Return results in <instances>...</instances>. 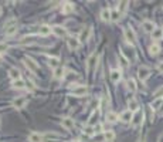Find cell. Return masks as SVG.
Wrapping results in <instances>:
<instances>
[{
	"label": "cell",
	"instance_id": "6da1fadb",
	"mask_svg": "<svg viewBox=\"0 0 163 142\" xmlns=\"http://www.w3.org/2000/svg\"><path fill=\"white\" fill-rule=\"evenodd\" d=\"M123 37H125V40L128 41L129 44H135L136 43V33L133 31L132 27H125L123 28Z\"/></svg>",
	"mask_w": 163,
	"mask_h": 142
},
{
	"label": "cell",
	"instance_id": "7a4b0ae2",
	"mask_svg": "<svg viewBox=\"0 0 163 142\" xmlns=\"http://www.w3.org/2000/svg\"><path fill=\"white\" fill-rule=\"evenodd\" d=\"M96 63H98V54H96V53H92V54L86 58V71L91 73V71L95 70Z\"/></svg>",
	"mask_w": 163,
	"mask_h": 142
},
{
	"label": "cell",
	"instance_id": "3957f363",
	"mask_svg": "<svg viewBox=\"0 0 163 142\" xmlns=\"http://www.w3.org/2000/svg\"><path fill=\"white\" fill-rule=\"evenodd\" d=\"M24 65L27 67V70L33 71V73H38V70H40V65L37 64V63L34 61L33 58H30V57H24Z\"/></svg>",
	"mask_w": 163,
	"mask_h": 142
},
{
	"label": "cell",
	"instance_id": "277c9868",
	"mask_svg": "<svg viewBox=\"0 0 163 142\" xmlns=\"http://www.w3.org/2000/svg\"><path fill=\"white\" fill-rule=\"evenodd\" d=\"M138 77L141 81H146L149 77H151V68L146 67V65H142L138 70Z\"/></svg>",
	"mask_w": 163,
	"mask_h": 142
},
{
	"label": "cell",
	"instance_id": "5b68a950",
	"mask_svg": "<svg viewBox=\"0 0 163 142\" xmlns=\"http://www.w3.org/2000/svg\"><path fill=\"white\" fill-rule=\"evenodd\" d=\"M143 112L142 111H138V112H135L133 114V118H132V121H131V125H132L133 128H138L139 125H142V122H143Z\"/></svg>",
	"mask_w": 163,
	"mask_h": 142
},
{
	"label": "cell",
	"instance_id": "8992f818",
	"mask_svg": "<svg viewBox=\"0 0 163 142\" xmlns=\"http://www.w3.org/2000/svg\"><path fill=\"white\" fill-rule=\"evenodd\" d=\"M91 34H92V27H91V26H86V27H84L82 30H81L80 36H78V40H80V41H86V40H89Z\"/></svg>",
	"mask_w": 163,
	"mask_h": 142
},
{
	"label": "cell",
	"instance_id": "52a82bcc",
	"mask_svg": "<svg viewBox=\"0 0 163 142\" xmlns=\"http://www.w3.org/2000/svg\"><path fill=\"white\" fill-rule=\"evenodd\" d=\"M71 93L75 97H82L88 93V88H86V85H74L71 88Z\"/></svg>",
	"mask_w": 163,
	"mask_h": 142
},
{
	"label": "cell",
	"instance_id": "ba28073f",
	"mask_svg": "<svg viewBox=\"0 0 163 142\" xmlns=\"http://www.w3.org/2000/svg\"><path fill=\"white\" fill-rule=\"evenodd\" d=\"M27 102H28V99L26 98V97H17V98L13 101V108L22 109V108H24L26 105H27Z\"/></svg>",
	"mask_w": 163,
	"mask_h": 142
},
{
	"label": "cell",
	"instance_id": "9c48e42d",
	"mask_svg": "<svg viewBox=\"0 0 163 142\" xmlns=\"http://www.w3.org/2000/svg\"><path fill=\"white\" fill-rule=\"evenodd\" d=\"M67 46H68V48H70L71 51H75V50L80 48L81 41L78 40V37H70L67 40Z\"/></svg>",
	"mask_w": 163,
	"mask_h": 142
},
{
	"label": "cell",
	"instance_id": "30bf717a",
	"mask_svg": "<svg viewBox=\"0 0 163 142\" xmlns=\"http://www.w3.org/2000/svg\"><path fill=\"white\" fill-rule=\"evenodd\" d=\"M51 33H54L57 37H65L67 36V28L62 27V26H52Z\"/></svg>",
	"mask_w": 163,
	"mask_h": 142
},
{
	"label": "cell",
	"instance_id": "8fae6325",
	"mask_svg": "<svg viewBox=\"0 0 163 142\" xmlns=\"http://www.w3.org/2000/svg\"><path fill=\"white\" fill-rule=\"evenodd\" d=\"M74 125H75V122H74V119L72 118H70V117H65V118H62L61 119V127L62 128H65V129H72L74 128Z\"/></svg>",
	"mask_w": 163,
	"mask_h": 142
},
{
	"label": "cell",
	"instance_id": "7c38bea8",
	"mask_svg": "<svg viewBox=\"0 0 163 142\" xmlns=\"http://www.w3.org/2000/svg\"><path fill=\"white\" fill-rule=\"evenodd\" d=\"M109 77H111V81H112V83L116 84V83H119L121 78H122V73H121L119 68H115V70H112V71H111Z\"/></svg>",
	"mask_w": 163,
	"mask_h": 142
},
{
	"label": "cell",
	"instance_id": "4fadbf2b",
	"mask_svg": "<svg viewBox=\"0 0 163 142\" xmlns=\"http://www.w3.org/2000/svg\"><path fill=\"white\" fill-rule=\"evenodd\" d=\"M142 28H143L146 33H153L156 26H155V23L151 22V20H143V22H142Z\"/></svg>",
	"mask_w": 163,
	"mask_h": 142
},
{
	"label": "cell",
	"instance_id": "5bb4252c",
	"mask_svg": "<svg viewBox=\"0 0 163 142\" xmlns=\"http://www.w3.org/2000/svg\"><path fill=\"white\" fill-rule=\"evenodd\" d=\"M111 14H112V10H109L108 7H105V9L101 10L99 17H101L102 22H111Z\"/></svg>",
	"mask_w": 163,
	"mask_h": 142
},
{
	"label": "cell",
	"instance_id": "9a60e30c",
	"mask_svg": "<svg viewBox=\"0 0 163 142\" xmlns=\"http://www.w3.org/2000/svg\"><path fill=\"white\" fill-rule=\"evenodd\" d=\"M75 9V6L71 2H65V3H62V7H61V12L62 14H70V13H72Z\"/></svg>",
	"mask_w": 163,
	"mask_h": 142
},
{
	"label": "cell",
	"instance_id": "2e32d148",
	"mask_svg": "<svg viewBox=\"0 0 163 142\" xmlns=\"http://www.w3.org/2000/svg\"><path fill=\"white\" fill-rule=\"evenodd\" d=\"M133 118V112L129 111V109H126V111H123L122 114L119 115V119L122 121V122H131Z\"/></svg>",
	"mask_w": 163,
	"mask_h": 142
},
{
	"label": "cell",
	"instance_id": "e0dca14e",
	"mask_svg": "<svg viewBox=\"0 0 163 142\" xmlns=\"http://www.w3.org/2000/svg\"><path fill=\"white\" fill-rule=\"evenodd\" d=\"M128 107H129V111H132V112L141 111V109H139V102L136 101L135 98H129V99H128Z\"/></svg>",
	"mask_w": 163,
	"mask_h": 142
},
{
	"label": "cell",
	"instance_id": "ac0fdd59",
	"mask_svg": "<svg viewBox=\"0 0 163 142\" xmlns=\"http://www.w3.org/2000/svg\"><path fill=\"white\" fill-rule=\"evenodd\" d=\"M9 77L12 78L13 81H17V80L22 78V75H20V71L17 70V68L13 67V68H10V70H9Z\"/></svg>",
	"mask_w": 163,
	"mask_h": 142
},
{
	"label": "cell",
	"instance_id": "d6986e66",
	"mask_svg": "<svg viewBox=\"0 0 163 142\" xmlns=\"http://www.w3.org/2000/svg\"><path fill=\"white\" fill-rule=\"evenodd\" d=\"M60 138H61V136H60L58 134H54V132H46L43 135L44 141H58Z\"/></svg>",
	"mask_w": 163,
	"mask_h": 142
},
{
	"label": "cell",
	"instance_id": "ffe728a7",
	"mask_svg": "<svg viewBox=\"0 0 163 142\" xmlns=\"http://www.w3.org/2000/svg\"><path fill=\"white\" fill-rule=\"evenodd\" d=\"M64 73H65V68L62 67V65H60V67H57L56 70H54V78H56V80H61V78L65 75Z\"/></svg>",
	"mask_w": 163,
	"mask_h": 142
},
{
	"label": "cell",
	"instance_id": "44dd1931",
	"mask_svg": "<svg viewBox=\"0 0 163 142\" xmlns=\"http://www.w3.org/2000/svg\"><path fill=\"white\" fill-rule=\"evenodd\" d=\"M98 119H99V109H95V111L92 112V115L89 117V121H88V125H95L96 122H98Z\"/></svg>",
	"mask_w": 163,
	"mask_h": 142
},
{
	"label": "cell",
	"instance_id": "7402d4cb",
	"mask_svg": "<svg viewBox=\"0 0 163 142\" xmlns=\"http://www.w3.org/2000/svg\"><path fill=\"white\" fill-rule=\"evenodd\" d=\"M12 85H13L14 90H24L26 88V81L23 80V78H20V80H17V81H13Z\"/></svg>",
	"mask_w": 163,
	"mask_h": 142
},
{
	"label": "cell",
	"instance_id": "603a6c76",
	"mask_svg": "<svg viewBox=\"0 0 163 142\" xmlns=\"http://www.w3.org/2000/svg\"><path fill=\"white\" fill-rule=\"evenodd\" d=\"M28 141L30 142H43V135L37 132H31L28 135Z\"/></svg>",
	"mask_w": 163,
	"mask_h": 142
},
{
	"label": "cell",
	"instance_id": "cb8c5ba5",
	"mask_svg": "<svg viewBox=\"0 0 163 142\" xmlns=\"http://www.w3.org/2000/svg\"><path fill=\"white\" fill-rule=\"evenodd\" d=\"M152 38H153V40H160V38H163V28L162 27L155 28L153 33H152Z\"/></svg>",
	"mask_w": 163,
	"mask_h": 142
},
{
	"label": "cell",
	"instance_id": "d4e9b609",
	"mask_svg": "<svg viewBox=\"0 0 163 142\" xmlns=\"http://www.w3.org/2000/svg\"><path fill=\"white\" fill-rule=\"evenodd\" d=\"M50 33H51V27H50V26L43 24L38 27V34H40V36H48Z\"/></svg>",
	"mask_w": 163,
	"mask_h": 142
},
{
	"label": "cell",
	"instance_id": "484cf974",
	"mask_svg": "<svg viewBox=\"0 0 163 142\" xmlns=\"http://www.w3.org/2000/svg\"><path fill=\"white\" fill-rule=\"evenodd\" d=\"M118 119H119V115H118L116 112H112V111L106 112V121L108 122H116Z\"/></svg>",
	"mask_w": 163,
	"mask_h": 142
},
{
	"label": "cell",
	"instance_id": "4316f807",
	"mask_svg": "<svg viewBox=\"0 0 163 142\" xmlns=\"http://www.w3.org/2000/svg\"><path fill=\"white\" fill-rule=\"evenodd\" d=\"M160 51V46L157 43H153L151 47H149V53H151V56H157Z\"/></svg>",
	"mask_w": 163,
	"mask_h": 142
},
{
	"label": "cell",
	"instance_id": "83f0119b",
	"mask_svg": "<svg viewBox=\"0 0 163 142\" xmlns=\"http://www.w3.org/2000/svg\"><path fill=\"white\" fill-rule=\"evenodd\" d=\"M128 4H129V2H121L119 6H118V12L121 13V16H123L126 13V10H128Z\"/></svg>",
	"mask_w": 163,
	"mask_h": 142
},
{
	"label": "cell",
	"instance_id": "f1b7e54d",
	"mask_svg": "<svg viewBox=\"0 0 163 142\" xmlns=\"http://www.w3.org/2000/svg\"><path fill=\"white\" fill-rule=\"evenodd\" d=\"M151 105H152V108H153V109L162 108V105H163V98H156V99H153Z\"/></svg>",
	"mask_w": 163,
	"mask_h": 142
},
{
	"label": "cell",
	"instance_id": "f546056e",
	"mask_svg": "<svg viewBox=\"0 0 163 142\" xmlns=\"http://www.w3.org/2000/svg\"><path fill=\"white\" fill-rule=\"evenodd\" d=\"M58 63H60V58H58V57H50L48 64H50V67H52V68H54V70H56L57 67H60V65H58Z\"/></svg>",
	"mask_w": 163,
	"mask_h": 142
},
{
	"label": "cell",
	"instance_id": "4dcf8cb0",
	"mask_svg": "<svg viewBox=\"0 0 163 142\" xmlns=\"http://www.w3.org/2000/svg\"><path fill=\"white\" fill-rule=\"evenodd\" d=\"M104 139L108 142H112L115 139V134L112 132V131H105L104 132Z\"/></svg>",
	"mask_w": 163,
	"mask_h": 142
},
{
	"label": "cell",
	"instance_id": "1f68e13d",
	"mask_svg": "<svg viewBox=\"0 0 163 142\" xmlns=\"http://www.w3.org/2000/svg\"><path fill=\"white\" fill-rule=\"evenodd\" d=\"M128 88L131 90V93H136L138 87H136V83H135L133 78H129V80H128Z\"/></svg>",
	"mask_w": 163,
	"mask_h": 142
},
{
	"label": "cell",
	"instance_id": "d6a6232c",
	"mask_svg": "<svg viewBox=\"0 0 163 142\" xmlns=\"http://www.w3.org/2000/svg\"><path fill=\"white\" fill-rule=\"evenodd\" d=\"M17 26H14V27H10V28H7V30H4V34H6L7 37H12V36H14L16 33H17Z\"/></svg>",
	"mask_w": 163,
	"mask_h": 142
},
{
	"label": "cell",
	"instance_id": "836d02e7",
	"mask_svg": "<svg viewBox=\"0 0 163 142\" xmlns=\"http://www.w3.org/2000/svg\"><path fill=\"white\" fill-rule=\"evenodd\" d=\"M14 26H17V20L9 19L6 23H4V30H7V28H10V27H14Z\"/></svg>",
	"mask_w": 163,
	"mask_h": 142
},
{
	"label": "cell",
	"instance_id": "e575fe53",
	"mask_svg": "<svg viewBox=\"0 0 163 142\" xmlns=\"http://www.w3.org/2000/svg\"><path fill=\"white\" fill-rule=\"evenodd\" d=\"M156 98H163V87H160L159 90H156L153 93V99H156Z\"/></svg>",
	"mask_w": 163,
	"mask_h": 142
},
{
	"label": "cell",
	"instance_id": "d590c367",
	"mask_svg": "<svg viewBox=\"0 0 163 142\" xmlns=\"http://www.w3.org/2000/svg\"><path fill=\"white\" fill-rule=\"evenodd\" d=\"M121 19V13L118 12V10H114L111 14V20H114V22H118V20Z\"/></svg>",
	"mask_w": 163,
	"mask_h": 142
},
{
	"label": "cell",
	"instance_id": "8d00e7d4",
	"mask_svg": "<svg viewBox=\"0 0 163 142\" xmlns=\"http://www.w3.org/2000/svg\"><path fill=\"white\" fill-rule=\"evenodd\" d=\"M84 132H85L86 135L91 136V135H94V132H95V131H94V128L91 127V125H86V127L84 128Z\"/></svg>",
	"mask_w": 163,
	"mask_h": 142
},
{
	"label": "cell",
	"instance_id": "74e56055",
	"mask_svg": "<svg viewBox=\"0 0 163 142\" xmlns=\"http://www.w3.org/2000/svg\"><path fill=\"white\" fill-rule=\"evenodd\" d=\"M9 50V44L6 43H0V54H4V53Z\"/></svg>",
	"mask_w": 163,
	"mask_h": 142
},
{
	"label": "cell",
	"instance_id": "f35d334b",
	"mask_svg": "<svg viewBox=\"0 0 163 142\" xmlns=\"http://www.w3.org/2000/svg\"><path fill=\"white\" fill-rule=\"evenodd\" d=\"M101 129H102L101 124H96L95 127H94V131H95V132H101Z\"/></svg>",
	"mask_w": 163,
	"mask_h": 142
},
{
	"label": "cell",
	"instance_id": "ab89813d",
	"mask_svg": "<svg viewBox=\"0 0 163 142\" xmlns=\"http://www.w3.org/2000/svg\"><path fill=\"white\" fill-rule=\"evenodd\" d=\"M157 70H159L160 73H163V61L159 63V65H157Z\"/></svg>",
	"mask_w": 163,
	"mask_h": 142
},
{
	"label": "cell",
	"instance_id": "60d3db41",
	"mask_svg": "<svg viewBox=\"0 0 163 142\" xmlns=\"http://www.w3.org/2000/svg\"><path fill=\"white\" fill-rule=\"evenodd\" d=\"M157 142H163V135L159 136V139H157Z\"/></svg>",
	"mask_w": 163,
	"mask_h": 142
},
{
	"label": "cell",
	"instance_id": "b9f144b4",
	"mask_svg": "<svg viewBox=\"0 0 163 142\" xmlns=\"http://www.w3.org/2000/svg\"><path fill=\"white\" fill-rule=\"evenodd\" d=\"M160 115H163V105H162V109H160Z\"/></svg>",
	"mask_w": 163,
	"mask_h": 142
},
{
	"label": "cell",
	"instance_id": "7bdbcfd3",
	"mask_svg": "<svg viewBox=\"0 0 163 142\" xmlns=\"http://www.w3.org/2000/svg\"><path fill=\"white\" fill-rule=\"evenodd\" d=\"M44 142H57V141H44Z\"/></svg>",
	"mask_w": 163,
	"mask_h": 142
},
{
	"label": "cell",
	"instance_id": "ee69618b",
	"mask_svg": "<svg viewBox=\"0 0 163 142\" xmlns=\"http://www.w3.org/2000/svg\"><path fill=\"white\" fill-rule=\"evenodd\" d=\"M0 16H2V7H0Z\"/></svg>",
	"mask_w": 163,
	"mask_h": 142
},
{
	"label": "cell",
	"instance_id": "f6af8a7d",
	"mask_svg": "<svg viewBox=\"0 0 163 142\" xmlns=\"http://www.w3.org/2000/svg\"><path fill=\"white\" fill-rule=\"evenodd\" d=\"M70 142H78V141H70Z\"/></svg>",
	"mask_w": 163,
	"mask_h": 142
},
{
	"label": "cell",
	"instance_id": "bcb514c9",
	"mask_svg": "<svg viewBox=\"0 0 163 142\" xmlns=\"http://www.w3.org/2000/svg\"><path fill=\"white\" fill-rule=\"evenodd\" d=\"M139 142H145V141H139Z\"/></svg>",
	"mask_w": 163,
	"mask_h": 142
},
{
	"label": "cell",
	"instance_id": "7dc6e473",
	"mask_svg": "<svg viewBox=\"0 0 163 142\" xmlns=\"http://www.w3.org/2000/svg\"><path fill=\"white\" fill-rule=\"evenodd\" d=\"M0 63H2V58H0Z\"/></svg>",
	"mask_w": 163,
	"mask_h": 142
}]
</instances>
